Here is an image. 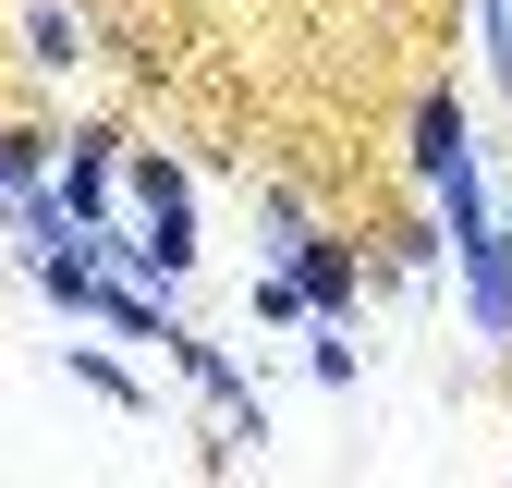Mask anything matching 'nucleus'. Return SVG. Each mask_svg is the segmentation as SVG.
Returning a JSON list of instances; mask_svg holds the SVG:
<instances>
[{"label": "nucleus", "instance_id": "5", "mask_svg": "<svg viewBox=\"0 0 512 488\" xmlns=\"http://www.w3.org/2000/svg\"><path fill=\"white\" fill-rule=\"evenodd\" d=\"M86 318L135 330V342H171V305H159V293H135V281H98V305H86Z\"/></svg>", "mask_w": 512, "mask_h": 488}, {"label": "nucleus", "instance_id": "11", "mask_svg": "<svg viewBox=\"0 0 512 488\" xmlns=\"http://www.w3.org/2000/svg\"><path fill=\"white\" fill-rule=\"evenodd\" d=\"M256 318L293 330V318H305V281H293V269H256Z\"/></svg>", "mask_w": 512, "mask_h": 488}, {"label": "nucleus", "instance_id": "6", "mask_svg": "<svg viewBox=\"0 0 512 488\" xmlns=\"http://www.w3.org/2000/svg\"><path fill=\"white\" fill-rule=\"evenodd\" d=\"M25 61H37V74H74V61H86V25L61 13V0H49V13H25Z\"/></svg>", "mask_w": 512, "mask_h": 488}, {"label": "nucleus", "instance_id": "10", "mask_svg": "<svg viewBox=\"0 0 512 488\" xmlns=\"http://www.w3.org/2000/svg\"><path fill=\"white\" fill-rule=\"evenodd\" d=\"M256 220H269V257H293V232H317L293 183H256Z\"/></svg>", "mask_w": 512, "mask_h": 488}, {"label": "nucleus", "instance_id": "7", "mask_svg": "<svg viewBox=\"0 0 512 488\" xmlns=\"http://www.w3.org/2000/svg\"><path fill=\"white\" fill-rule=\"evenodd\" d=\"M122 183H135V208H196L183 159H159V147H135V159H122Z\"/></svg>", "mask_w": 512, "mask_h": 488}, {"label": "nucleus", "instance_id": "12", "mask_svg": "<svg viewBox=\"0 0 512 488\" xmlns=\"http://www.w3.org/2000/svg\"><path fill=\"white\" fill-rule=\"evenodd\" d=\"M488 74L512 86V0H488Z\"/></svg>", "mask_w": 512, "mask_h": 488}, {"label": "nucleus", "instance_id": "9", "mask_svg": "<svg viewBox=\"0 0 512 488\" xmlns=\"http://www.w3.org/2000/svg\"><path fill=\"white\" fill-rule=\"evenodd\" d=\"M49 171H61L49 135H0V196H25V183H49Z\"/></svg>", "mask_w": 512, "mask_h": 488}, {"label": "nucleus", "instance_id": "4", "mask_svg": "<svg viewBox=\"0 0 512 488\" xmlns=\"http://www.w3.org/2000/svg\"><path fill=\"white\" fill-rule=\"evenodd\" d=\"M61 208H74L86 232H110V135H74V147H61Z\"/></svg>", "mask_w": 512, "mask_h": 488}, {"label": "nucleus", "instance_id": "8", "mask_svg": "<svg viewBox=\"0 0 512 488\" xmlns=\"http://www.w3.org/2000/svg\"><path fill=\"white\" fill-rule=\"evenodd\" d=\"M61 366H74V379H86V391H110V403H122V415H147V403H159V391H147V379H122V366H110V354H98V342H61Z\"/></svg>", "mask_w": 512, "mask_h": 488}, {"label": "nucleus", "instance_id": "3", "mask_svg": "<svg viewBox=\"0 0 512 488\" xmlns=\"http://www.w3.org/2000/svg\"><path fill=\"white\" fill-rule=\"evenodd\" d=\"M464 159H476V135H464V98H452V86H427V98H415V183L464 171Z\"/></svg>", "mask_w": 512, "mask_h": 488}, {"label": "nucleus", "instance_id": "2", "mask_svg": "<svg viewBox=\"0 0 512 488\" xmlns=\"http://www.w3.org/2000/svg\"><path fill=\"white\" fill-rule=\"evenodd\" d=\"M452 257H464V305H476V330L512 354V232L488 220V232H464V244H452Z\"/></svg>", "mask_w": 512, "mask_h": 488}, {"label": "nucleus", "instance_id": "1", "mask_svg": "<svg viewBox=\"0 0 512 488\" xmlns=\"http://www.w3.org/2000/svg\"><path fill=\"white\" fill-rule=\"evenodd\" d=\"M281 269L305 281V318H317V330H330V318L354 330V305H366V269H354V244H342V232H293V257H281Z\"/></svg>", "mask_w": 512, "mask_h": 488}]
</instances>
